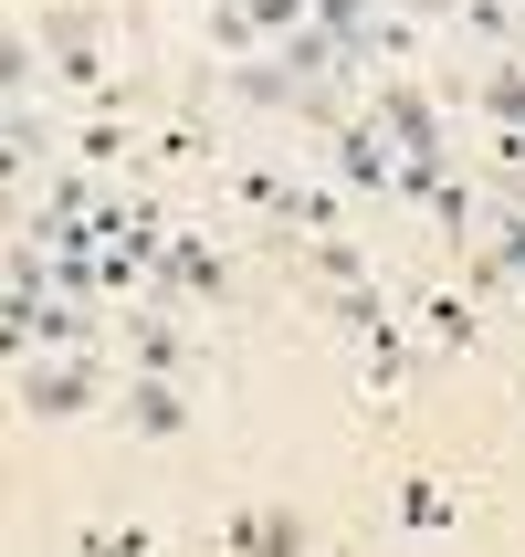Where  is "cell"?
<instances>
[{
  "label": "cell",
  "instance_id": "10",
  "mask_svg": "<svg viewBox=\"0 0 525 557\" xmlns=\"http://www.w3.org/2000/svg\"><path fill=\"white\" fill-rule=\"evenodd\" d=\"M305 274L315 284H368V243H347V232H305Z\"/></svg>",
  "mask_w": 525,
  "mask_h": 557
},
{
  "label": "cell",
  "instance_id": "8",
  "mask_svg": "<svg viewBox=\"0 0 525 557\" xmlns=\"http://www.w3.org/2000/svg\"><path fill=\"white\" fill-rule=\"evenodd\" d=\"M221 547H242V557H305L315 527H305V516H284V505H263V516H232Z\"/></svg>",
  "mask_w": 525,
  "mask_h": 557
},
{
  "label": "cell",
  "instance_id": "20",
  "mask_svg": "<svg viewBox=\"0 0 525 557\" xmlns=\"http://www.w3.org/2000/svg\"><path fill=\"white\" fill-rule=\"evenodd\" d=\"M504 284H515V263H504L495 243H473V295H504Z\"/></svg>",
  "mask_w": 525,
  "mask_h": 557
},
{
  "label": "cell",
  "instance_id": "7",
  "mask_svg": "<svg viewBox=\"0 0 525 557\" xmlns=\"http://www.w3.org/2000/svg\"><path fill=\"white\" fill-rule=\"evenodd\" d=\"M221 85L242 95L252 116H284V106H305V95H315V85H295V74H284V53H274V42H263V53H252V63H232Z\"/></svg>",
  "mask_w": 525,
  "mask_h": 557
},
{
  "label": "cell",
  "instance_id": "6",
  "mask_svg": "<svg viewBox=\"0 0 525 557\" xmlns=\"http://www.w3.org/2000/svg\"><path fill=\"white\" fill-rule=\"evenodd\" d=\"M42 53H53V74H63L74 95L116 85V74H105V53H95V11H53V22H42Z\"/></svg>",
  "mask_w": 525,
  "mask_h": 557
},
{
  "label": "cell",
  "instance_id": "17",
  "mask_svg": "<svg viewBox=\"0 0 525 557\" xmlns=\"http://www.w3.org/2000/svg\"><path fill=\"white\" fill-rule=\"evenodd\" d=\"M473 211H484V200H473L463 180H441V189H432V221H441V232H452V243H463V232H473Z\"/></svg>",
  "mask_w": 525,
  "mask_h": 557
},
{
  "label": "cell",
  "instance_id": "18",
  "mask_svg": "<svg viewBox=\"0 0 525 557\" xmlns=\"http://www.w3.org/2000/svg\"><path fill=\"white\" fill-rule=\"evenodd\" d=\"M232 189H242V211L284 221V189H295V180H274V169H242V180H232Z\"/></svg>",
  "mask_w": 525,
  "mask_h": 557
},
{
  "label": "cell",
  "instance_id": "9",
  "mask_svg": "<svg viewBox=\"0 0 525 557\" xmlns=\"http://www.w3.org/2000/svg\"><path fill=\"white\" fill-rule=\"evenodd\" d=\"M473 106H484L495 126H525V63H515V53H495L484 74H473Z\"/></svg>",
  "mask_w": 525,
  "mask_h": 557
},
{
  "label": "cell",
  "instance_id": "21",
  "mask_svg": "<svg viewBox=\"0 0 525 557\" xmlns=\"http://www.w3.org/2000/svg\"><path fill=\"white\" fill-rule=\"evenodd\" d=\"M389 11H410V22H463V0H389Z\"/></svg>",
  "mask_w": 525,
  "mask_h": 557
},
{
  "label": "cell",
  "instance_id": "13",
  "mask_svg": "<svg viewBox=\"0 0 525 557\" xmlns=\"http://www.w3.org/2000/svg\"><path fill=\"white\" fill-rule=\"evenodd\" d=\"M463 32H473V42H495V53H504V42H515V32H525V11H515V0H463Z\"/></svg>",
  "mask_w": 525,
  "mask_h": 557
},
{
  "label": "cell",
  "instance_id": "11",
  "mask_svg": "<svg viewBox=\"0 0 525 557\" xmlns=\"http://www.w3.org/2000/svg\"><path fill=\"white\" fill-rule=\"evenodd\" d=\"M200 42H211V53H232V63H252V53H263V32H252V11H242V0H211V11H200Z\"/></svg>",
  "mask_w": 525,
  "mask_h": 557
},
{
  "label": "cell",
  "instance_id": "16",
  "mask_svg": "<svg viewBox=\"0 0 525 557\" xmlns=\"http://www.w3.org/2000/svg\"><path fill=\"white\" fill-rule=\"evenodd\" d=\"M421 315H432V337L452 347V358H463V347L484 337V326H473V306H452V295H432V306H421Z\"/></svg>",
  "mask_w": 525,
  "mask_h": 557
},
{
  "label": "cell",
  "instance_id": "1",
  "mask_svg": "<svg viewBox=\"0 0 525 557\" xmlns=\"http://www.w3.org/2000/svg\"><path fill=\"white\" fill-rule=\"evenodd\" d=\"M11 410H22V421H85V410H105V369H95V358H63V369L22 358V369H11Z\"/></svg>",
  "mask_w": 525,
  "mask_h": 557
},
{
  "label": "cell",
  "instance_id": "19",
  "mask_svg": "<svg viewBox=\"0 0 525 557\" xmlns=\"http://www.w3.org/2000/svg\"><path fill=\"white\" fill-rule=\"evenodd\" d=\"M0 95H11V106L32 95V42H22V32H0Z\"/></svg>",
  "mask_w": 525,
  "mask_h": 557
},
{
  "label": "cell",
  "instance_id": "15",
  "mask_svg": "<svg viewBox=\"0 0 525 557\" xmlns=\"http://www.w3.org/2000/svg\"><path fill=\"white\" fill-rule=\"evenodd\" d=\"M242 11H252V32H263V42H284V32L315 22V0H242Z\"/></svg>",
  "mask_w": 525,
  "mask_h": 557
},
{
  "label": "cell",
  "instance_id": "14",
  "mask_svg": "<svg viewBox=\"0 0 525 557\" xmlns=\"http://www.w3.org/2000/svg\"><path fill=\"white\" fill-rule=\"evenodd\" d=\"M74 158H85V169L126 158V116H85V126H74Z\"/></svg>",
  "mask_w": 525,
  "mask_h": 557
},
{
  "label": "cell",
  "instance_id": "12",
  "mask_svg": "<svg viewBox=\"0 0 525 557\" xmlns=\"http://www.w3.org/2000/svg\"><path fill=\"white\" fill-rule=\"evenodd\" d=\"M400 527L410 536H452V495H441L432 473H410V484H400Z\"/></svg>",
  "mask_w": 525,
  "mask_h": 557
},
{
  "label": "cell",
  "instance_id": "5",
  "mask_svg": "<svg viewBox=\"0 0 525 557\" xmlns=\"http://www.w3.org/2000/svg\"><path fill=\"white\" fill-rule=\"evenodd\" d=\"M116 337H126V358H137V369H158V379H189V358H200V347H189V326H179L168 306H137Z\"/></svg>",
  "mask_w": 525,
  "mask_h": 557
},
{
  "label": "cell",
  "instance_id": "2",
  "mask_svg": "<svg viewBox=\"0 0 525 557\" xmlns=\"http://www.w3.org/2000/svg\"><path fill=\"white\" fill-rule=\"evenodd\" d=\"M326 180L337 189H358V200H378V189H400V137L358 106L347 126H326Z\"/></svg>",
  "mask_w": 525,
  "mask_h": 557
},
{
  "label": "cell",
  "instance_id": "4",
  "mask_svg": "<svg viewBox=\"0 0 525 557\" xmlns=\"http://www.w3.org/2000/svg\"><path fill=\"white\" fill-rule=\"evenodd\" d=\"M116 421H126L137 442H179V432H189V379H158V369H137V379L116 389Z\"/></svg>",
  "mask_w": 525,
  "mask_h": 557
},
{
  "label": "cell",
  "instance_id": "3",
  "mask_svg": "<svg viewBox=\"0 0 525 557\" xmlns=\"http://www.w3.org/2000/svg\"><path fill=\"white\" fill-rule=\"evenodd\" d=\"M158 295L221 306V295H232V252H221V243H200V232H168V243H158Z\"/></svg>",
  "mask_w": 525,
  "mask_h": 557
}]
</instances>
